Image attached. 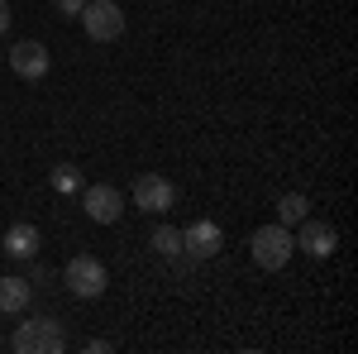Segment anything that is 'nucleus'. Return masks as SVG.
Returning a JSON list of instances; mask_svg holds the SVG:
<instances>
[{
    "instance_id": "1",
    "label": "nucleus",
    "mask_w": 358,
    "mask_h": 354,
    "mask_svg": "<svg viewBox=\"0 0 358 354\" xmlns=\"http://www.w3.org/2000/svg\"><path fill=\"white\" fill-rule=\"evenodd\" d=\"M292 249H296V240H292V225H258L253 235H248V254H253V264L263 273H277L287 259H292Z\"/></svg>"
},
{
    "instance_id": "2",
    "label": "nucleus",
    "mask_w": 358,
    "mask_h": 354,
    "mask_svg": "<svg viewBox=\"0 0 358 354\" xmlns=\"http://www.w3.org/2000/svg\"><path fill=\"white\" fill-rule=\"evenodd\" d=\"M10 345L20 354H57V350H67V330L57 326L53 316H38V321H20Z\"/></svg>"
},
{
    "instance_id": "3",
    "label": "nucleus",
    "mask_w": 358,
    "mask_h": 354,
    "mask_svg": "<svg viewBox=\"0 0 358 354\" xmlns=\"http://www.w3.org/2000/svg\"><path fill=\"white\" fill-rule=\"evenodd\" d=\"M77 20H82L86 39H96V43H115V39L124 34V10H120L115 0H86Z\"/></svg>"
},
{
    "instance_id": "4",
    "label": "nucleus",
    "mask_w": 358,
    "mask_h": 354,
    "mask_svg": "<svg viewBox=\"0 0 358 354\" xmlns=\"http://www.w3.org/2000/svg\"><path fill=\"white\" fill-rule=\"evenodd\" d=\"M62 282H67V292L72 297H101L106 292V264L96 259V254H77L72 264H67V273H62Z\"/></svg>"
},
{
    "instance_id": "5",
    "label": "nucleus",
    "mask_w": 358,
    "mask_h": 354,
    "mask_svg": "<svg viewBox=\"0 0 358 354\" xmlns=\"http://www.w3.org/2000/svg\"><path fill=\"white\" fill-rule=\"evenodd\" d=\"M134 206L148 211V216H163V211L177 206V187L167 182L163 172H143V177L134 182Z\"/></svg>"
},
{
    "instance_id": "6",
    "label": "nucleus",
    "mask_w": 358,
    "mask_h": 354,
    "mask_svg": "<svg viewBox=\"0 0 358 354\" xmlns=\"http://www.w3.org/2000/svg\"><path fill=\"white\" fill-rule=\"evenodd\" d=\"M48 62H53V57H48V48H43L38 39H24V43L10 48V72L24 77V82H43V77H48Z\"/></svg>"
},
{
    "instance_id": "7",
    "label": "nucleus",
    "mask_w": 358,
    "mask_h": 354,
    "mask_svg": "<svg viewBox=\"0 0 358 354\" xmlns=\"http://www.w3.org/2000/svg\"><path fill=\"white\" fill-rule=\"evenodd\" d=\"M82 206H86V216L96 220V225H115V220L124 216V196H120V187H110V182L82 187Z\"/></svg>"
},
{
    "instance_id": "8",
    "label": "nucleus",
    "mask_w": 358,
    "mask_h": 354,
    "mask_svg": "<svg viewBox=\"0 0 358 354\" xmlns=\"http://www.w3.org/2000/svg\"><path fill=\"white\" fill-rule=\"evenodd\" d=\"M182 254L187 259H215L220 254V225L215 220H192L187 230H182Z\"/></svg>"
},
{
    "instance_id": "9",
    "label": "nucleus",
    "mask_w": 358,
    "mask_h": 354,
    "mask_svg": "<svg viewBox=\"0 0 358 354\" xmlns=\"http://www.w3.org/2000/svg\"><path fill=\"white\" fill-rule=\"evenodd\" d=\"M296 245H301L310 259H330L334 245H339V235H334L325 220H310V216H306V220H301V230H296Z\"/></svg>"
},
{
    "instance_id": "10",
    "label": "nucleus",
    "mask_w": 358,
    "mask_h": 354,
    "mask_svg": "<svg viewBox=\"0 0 358 354\" xmlns=\"http://www.w3.org/2000/svg\"><path fill=\"white\" fill-rule=\"evenodd\" d=\"M5 254H10V259H34V254H38V225H29V220L10 225V230H5Z\"/></svg>"
},
{
    "instance_id": "11",
    "label": "nucleus",
    "mask_w": 358,
    "mask_h": 354,
    "mask_svg": "<svg viewBox=\"0 0 358 354\" xmlns=\"http://www.w3.org/2000/svg\"><path fill=\"white\" fill-rule=\"evenodd\" d=\"M29 297H34V287H29L24 278H0V311L5 316H20L29 306Z\"/></svg>"
},
{
    "instance_id": "12",
    "label": "nucleus",
    "mask_w": 358,
    "mask_h": 354,
    "mask_svg": "<svg viewBox=\"0 0 358 354\" xmlns=\"http://www.w3.org/2000/svg\"><path fill=\"white\" fill-rule=\"evenodd\" d=\"M48 187L57 191V196H72V191H82V168H72V163H57L53 172H48Z\"/></svg>"
},
{
    "instance_id": "13",
    "label": "nucleus",
    "mask_w": 358,
    "mask_h": 354,
    "mask_svg": "<svg viewBox=\"0 0 358 354\" xmlns=\"http://www.w3.org/2000/svg\"><path fill=\"white\" fill-rule=\"evenodd\" d=\"M148 245H153V254H163V259H182V230L158 225V230L148 235Z\"/></svg>"
},
{
    "instance_id": "14",
    "label": "nucleus",
    "mask_w": 358,
    "mask_h": 354,
    "mask_svg": "<svg viewBox=\"0 0 358 354\" xmlns=\"http://www.w3.org/2000/svg\"><path fill=\"white\" fill-rule=\"evenodd\" d=\"M277 216H282V225H301V220L310 216V201H306L301 191H287V196L277 201Z\"/></svg>"
},
{
    "instance_id": "15",
    "label": "nucleus",
    "mask_w": 358,
    "mask_h": 354,
    "mask_svg": "<svg viewBox=\"0 0 358 354\" xmlns=\"http://www.w3.org/2000/svg\"><path fill=\"white\" fill-rule=\"evenodd\" d=\"M82 5H86V0H53V10L62 15V20H77V15H82Z\"/></svg>"
},
{
    "instance_id": "16",
    "label": "nucleus",
    "mask_w": 358,
    "mask_h": 354,
    "mask_svg": "<svg viewBox=\"0 0 358 354\" xmlns=\"http://www.w3.org/2000/svg\"><path fill=\"white\" fill-rule=\"evenodd\" d=\"M5 29H10V5L0 0V34H5Z\"/></svg>"
}]
</instances>
